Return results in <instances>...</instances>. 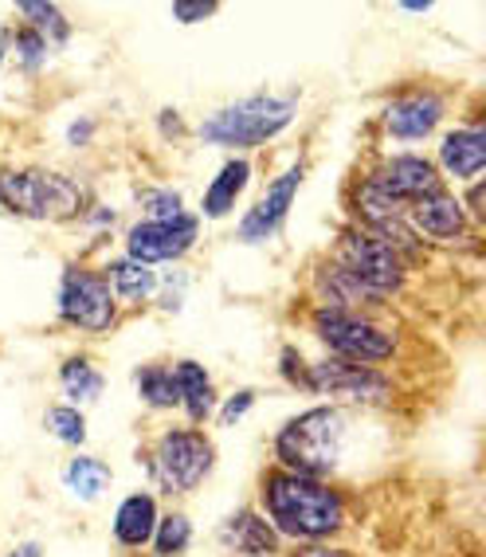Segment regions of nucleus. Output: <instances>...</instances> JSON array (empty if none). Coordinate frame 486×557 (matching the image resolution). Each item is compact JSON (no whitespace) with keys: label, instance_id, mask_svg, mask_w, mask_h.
Segmentation results:
<instances>
[{"label":"nucleus","instance_id":"obj_12","mask_svg":"<svg viewBox=\"0 0 486 557\" xmlns=\"http://www.w3.org/2000/svg\"><path fill=\"white\" fill-rule=\"evenodd\" d=\"M302 173H307V165L298 161V165H290L278 181H271L267 193L256 200V209L239 220V239H248V244H263V239H271L278 228H283V220H287L290 205H295L298 185H302Z\"/></svg>","mask_w":486,"mask_h":557},{"label":"nucleus","instance_id":"obj_24","mask_svg":"<svg viewBox=\"0 0 486 557\" xmlns=\"http://www.w3.org/2000/svg\"><path fill=\"white\" fill-rule=\"evenodd\" d=\"M63 393H67L75 405H87V400H99L102 393V373L90 366L87 358H71L67 366L60 369Z\"/></svg>","mask_w":486,"mask_h":557},{"label":"nucleus","instance_id":"obj_27","mask_svg":"<svg viewBox=\"0 0 486 557\" xmlns=\"http://www.w3.org/2000/svg\"><path fill=\"white\" fill-rule=\"evenodd\" d=\"M43 429H48L55 440H63V444H83V440H87V420H83V412L75 405L48 408Z\"/></svg>","mask_w":486,"mask_h":557},{"label":"nucleus","instance_id":"obj_17","mask_svg":"<svg viewBox=\"0 0 486 557\" xmlns=\"http://www.w3.org/2000/svg\"><path fill=\"white\" fill-rule=\"evenodd\" d=\"M439 161L444 170L459 181H475L486 165V134L483 129H456L447 134L444 146H439Z\"/></svg>","mask_w":486,"mask_h":557},{"label":"nucleus","instance_id":"obj_7","mask_svg":"<svg viewBox=\"0 0 486 557\" xmlns=\"http://www.w3.org/2000/svg\"><path fill=\"white\" fill-rule=\"evenodd\" d=\"M60 314L71 326L87 330V334H102V330L114 326L119 302H114V290H110L107 275L87 268H71L60 287Z\"/></svg>","mask_w":486,"mask_h":557},{"label":"nucleus","instance_id":"obj_32","mask_svg":"<svg viewBox=\"0 0 486 557\" xmlns=\"http://www.w3.org/2000/svg\"><path fill=\"white\" fill-rule=\"evenodd\" d=\"M298 557H353L349 549H329V546H302Z\"/></svg>","mask_w":486,"mask_h":557},{"label":"nucleus","instance_id":"obj_11","mask_svg":"<svg viewBox=\"0 0 486 557\" xmlns=\"http://www.w3.org/2000/svg\"><path fill=\"white\" fill-rule=\"evenodd\" d=\"M369 181H373L388 200H397V205H416V200L444 189V177H439L436 165H432L427 158H416V153L388 158Z\"/></svg>","mask_w":486,"mask_h":557},{"label":"nucleus","instance_id":"obj_3","mask_svg":"<svg viewBox=\"0 0 486 557\" xmlns=\"http://www.w3.org/2000/svg\"><path fill=\"white\" fill-rule=\"evenodd\" d=\"M0 205L16 216L71 220L83 209V185L51 170H0Z\"/></svg>","mask_w":486,"mask_h":557},{"label":"nucleus","instance_id":"obj_19","mask_svg":"<svg viewBox=\"0 0 486 557\" xmlns=\"http://www.w3.org/2000/svg\"><path fill=\"white\" fill-rule=\"evenodd\" d=\"M173 381H177V397L189 412V420H209L212 408H216V388H212V377L204 373V366L197 361H177L173 366Z\"/></svg>","mask_w":486,"mask_h":557},{"label":"nucleus","instance_id":"obj_23","mask_svg":"<svg viewBox=\"0 0 486 557\" xmlns=\"http://www.w3.org/2000/svg\"><path fill=\"white\" fill-rule=\"evenodd\" d=\"M134 385H138L141 400L153 405V408H177L180 405L173 369H165V366H141L138 373H134Z\"/></svg>","mask_w":486,"mask_h":557},{"label":"nucleus","instance_id":"obj_9","mask_svg":"<svg viewBox=\"0 0 486 557\" xmlns=\"http://www.w3.org/2000/svg\"><path fill=\"white\" fill-rule=\"evenodd\" d=\"M307 388L358 400V405H377V400H385L392 393L385 373H377L373 366H349V361H317V366H310Z\"/></svg>","mask_w":486,"mask_h":557},{"label":"nucleus","instance_id":"obj_21","mask_svg":"<svg viewBox=\"0 0 486 557\" xmlns=\"http://www.w3.org/2000/svg\"><path fill=\"white\" fill-rule=\"evenodd\" d=\"M63 483H67L71 495H79V498H87V503H95V498L107 491L110 468L95 456H75L67 463V471H63Z\"/></svg>","mask_w":486,"mask_h":557},{"label":"nucleus","instance_id":"obj_22","mask_svg":"<svg viewBox=\"0 0 486 557\" xmlns=\"http://www.w3.org/2000/svg\"><path fill=\"white\" fill-rule=\"evenodd\" d=\"M107 283H114V295L129 302H141L158 290V275H153L146 263H134V259H119V263L110 268Z\"/></svg>","mask_w":486,"mask_h":557},{"label":"nucleus","instance_id":"obj_5","mask_svg":"<svg viewBox=\"0 0 486 557\" xmlns=\"http://www.w3.org/2000/svg\"><path fill=\"white\" fill-rule=\"evenodd\" d=\"M314 334L338 354V361H349V366H377L397 349V338L388 330L373 326L353 310H317Z\"/></svg>","mask_w":486,"mask_h":557},{"label":"nucleus","instance_id":"obj_2","mask_svg":"<svg viewBox=\"0 0 486 557\" xmlns=\"http://www.w3.org/2000/svg\"><path fill=\"white\" fill-rule=\"evenodd\" d=\"M341 448H346V412L338 405L310 408L302 417L287 420V429L275 440V456L283 471L307 479L329 475L338 468Z\"/></svg>","mask_w":486,"mask_h":557},{"label":"nucleus","instance_id":"obj_1","mask_svg":"<svg viewBox=\"0 0 486 557\" xmlns=\"http://www.w3.org/2000/svg\"><path fill=\"white\" fill-rule=\"evenodd\" d=\"M263 510L275 534L298 537V542H322L346 527V498L322 479L271 471L263 479Z\"/></svg>","mask_w":486,"mask_h":557},{"label":"nucleus","instance_id":"obj_20","mask_svg":"<svg viewBox=\"0 0 486 557\" xmlns=\"http://www.w3.org/2000/svg\"><path fill=\"white\" fill-rule=\"evenodd\" d=\"M317 295L326 299L322 310H346V307H361V302H381V295L361 287L358 278L349 275L341 263H334V268H326L322 275H317Z\"/></svg>","mask_w":486,"mask_h":557},{"label":"nucleus","instance_id":"obj_29","mask_svg":"<svg viewBox=\"0 0 486 557\" xmlns=\"http://www.w3.org/2000/svg\"><path fill=\"white\" fill-rule=\"evenodd\" d=\"M141 205H146V212L153 220L180 216V193H173V189H149V193H141Z\"/></svg>","mask_w":486,"mask_h":557},{"label":"nucleus","instance_id":"obj_18","mask_svg":"<svg viewBox=\"0 0 486 557\" xmlns=\"http://www.w3.org/2000/svg\"><path fill=\"white\" fill-rule=\"evenodd\" d=\"M248 181H251V165H248V161H244V158L224 161V165H220V173L212 177L204 200H200V212H204L209 220L228 216V212L236 209L239 193L248 189Z\"/></svg>","mask_w":486,"mask_h":557},{"label":"nucleus","instance_id":"obj_8","mask_svg":"<svg viewBox=\"0 0 486 557\" xmlns=\"http://www.w3.org/2000/svg\"><path fill=\"white\" fill-rule=\"evenodd\" d=\"M341 268L381 299L404 287V259L373 232H349L341 244Z\"/></svg>","mask_w":486,"mask_h":557},{"label":"nucleus","instance_id":"obj_16","mask_svg":"<svg viewBox=\"0 0 486 557\" xmlns=\"http://www.w3.org/2000/svg\"><path fill=\"white\" fill-rule=\"evenodd\" d=\"M153 530H158V503H153V495L138 491V495L122 498L119 515H114V537H119V546L141 549L146 542H153Z\"/></svg>","mask_w":486,"mask_h":557},{"label":"nucleus","instance_id":"obj_25","mask_svg":"<svg viewBox=\"0 0 486 557\" xmlns=\"http://www.w3.org/2000/svg\"><path fill=\"white\" fill-rule=\"evenodd\" d=\"M192 542V527L185 515H165L158 518V530H153V549L158 557H180Z\"/></svg>","mask_w":486,"mask_h":557},{"label":"nucleus","instance_id":"obj_6","mask_svg":"<svg viewBox=\"0 0 486 557\" xmlns=\"http://www.w3.org/2000/svg\"><path fill=\"white\" fill-rule=\"evenodd\" d=\"M212 444L204 432L197 429H173L158 440L153 448V475H158L161 491L170 495H189L197 491L212 471Z\"/></svg>","mask_w":486,"mask_h":557},{"label":"nucleus","instance_id":"obj_33","mask_svg":"<svg viewBox=\"0 0 486 557\" xmlns=\"http://www.w3.org/2000/svg\"><path fill=\"white\" fill-rule=\"evenodd\" d=\"M67 138H71V146H83V141L90 138V122H83V126H79V122H75V126H71Z\"/></svg>","mask_w":486,"mask_h":557},{"label":"nucleus","instance_id":"obj_28","mask_svg":"<svg viewBox=\"0 0 486 557\" xmlns=\"http://www.w3.org/2000/svg\"><path fill=\"white\" fill-rule=\"evenodd\" d=\"M12 51H16V63H21L24 71H36L43 60H48V40H43L40 32L21 28L16 36H12Z\"/></svg>","mask_w":486,"mask_h":557},{"label":"nucleus","instance_id":"obj_26","mask_svg":"<svg viewBox=\"0 0 486 557\" xmlns=\"http://www.w3.org/2000/svg\"><path fill=\"white\" fill-rule=\"evenodd\" d=\"M21 16H32L28 21V28L32 32H40L43 40H48V48L51 44H63L71 36V24L63 21V12L55 9V4H21Z\"/></svg>","mask_w":486,"mask_h":557},{"label":"nucleus","instance_id":"obj_15","mask_svg":"<svg viewBox=\"0 0 486 557\" xmlns=\"http://www.w3.org/2000/svg\"><path fill=\"white\" fill-rule=\"evenodd\" d=\"M224 537V546H232L236 554H248V557H271L278 549V534L271 530L267 518H259L256 510H239L224 522L220 530Z\"/></svg>","mask_w":486,"mask_h":557},{"label":"nucleus","instance_id":"obj_10","mask_svg":"<svg viewBox=\"0 0 486 557\" xmlns=\"http://www.w3.org/2000/svg\"><path fill=\"white\" fill-rule=\"evenodd\" d=\"M197 244V220L192 216H173V220H146L134 224L126 236V248L134 263H165V259H180Z\"/></svg>","mask_w":486,"mask_h":557},{"label":"nucleus","instance_id":"obj_14","mask_svg":"<svg viewBox=\"0 0 486 557\" xmlns=\"http://www.w3.org/2000/svg\"><path fill=\"white\" fill-rule=\"evenodd\" d=\"M408 216H412V224L432 239H456V236H463V228H466L463 200H456L447 189L432 193V197L416 200V205H408Z\"/></svg>","mask_w":486,"mask_h":557},{"label":"nucleus","instance_id":"obj_4","mask_svg":"<svg viewBox=\"0 0 486 557\" xmlns=\"http://www.w3.org/2000/svg\"><path fill=\"white\" fill-rule=\"evenodd\" d=\"M295 119V99H275V95H251L239 99L232 107L216 110L204 126L200 138L212 146H236V150H251L263 146L267 138H275L278 129H287Z\"/></svg>","mask_w":486,"mask_h":557},{"label":"nucleus","instance_id":"obj_13","mask_svg":"<svg viewBox=\"0 0 486 557\" xmlns=\"http://www.w3.org/2000/svg\"><path fill=\"white\" fill-rule=\"evenodd\" d=\"M439 119H444V99H439L436 90H412L404 99L388 102L385 129L392 138L416 141V138H427V134L439 126Z\"/></svg>","mask_w":486,"mask_h":557},{"label":"nucleus","instance_id":"obj_30","mask_svg":"<svg viewBox=\"0 0 486 557\" xmlns=\"http://www.w3.org/2000/svg\"><path fill=\"white\" fill-rule=\"evenodd\" d=\"M251 405H256V393H251V388H239L236 397H228V405L220 408V424H224V429H232L239 417H248Z\"/></svg>","mask_w":486,"mask_h":557},{"label":"nucleus","instance_id":"obj_34","mask_svg":"<svg viewBox=\"0 0 486 557\" xmlns=\"http://www.w3.org/2000/svg\"><path fill=\"white\" fill-rule=\"evenodd\" d=\"M9 557H40V546H36V542H24V546H16Z\"/></svg>","mask_w":486,"mask_h":557},{"label":"nucleus","instance_id":"obj_31","mask_svg":"<svg viewBox=\"0 0 486 557\" xmlns=\"http://www.w3.org/2000/svg\"><path fill=\"white\" fill-rule=\"evenodd\" d=\"M212 12H216L212 0H204V4H173V21L197 24V21H204V16H212Z\"/></svg>","mask_w":486,"mask_h":557}]
</instances>
